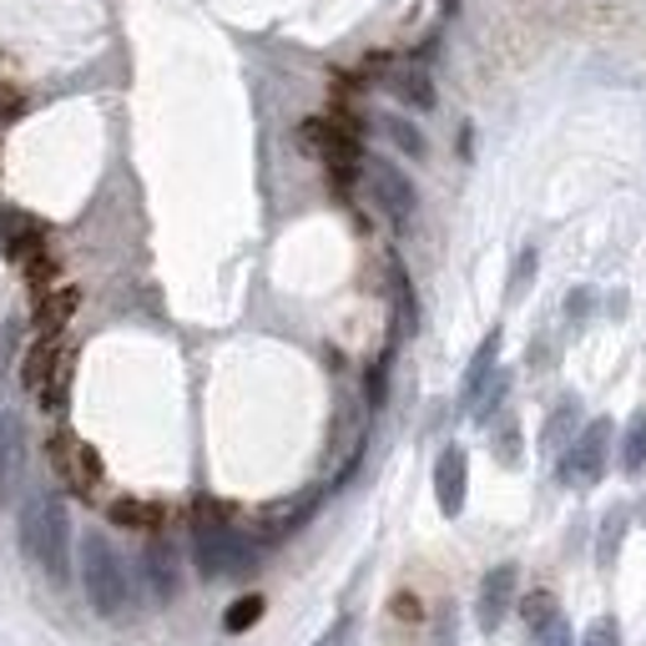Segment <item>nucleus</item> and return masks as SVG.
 Wrapping results in <instances>:
<instances>
[{
    "mask_svg": "<svg viewBox=\"0 0 646 646\" xmlns=\"http://www.w3.org/2000/svg\"><path fill=\"white\" fill-rule=\"evenodd\" d=\"M21 379L41 409H66V389H72V348H66V338L61 334L36 338L21 364Z\"/></svg>",
    "mask_w": 646,
    "mask_h": 646,
    "instance_id": "nucleus-1",
    "label": "nucleus"
},
{
    "mask_svg": "<svg viewBox=\"0 0 646 646\" xmlns=\"http://www.w3.org/2000/svg\"><path fill=\"white\" fill-rule=\"evenodd\" d=\"M82 591H86L96 616H121V606H127V571H121V556L111 551L101 536L82 540Z\"/></svg>",
    "mask_w": 646,
    "mask_h": 646,
    "instance_id": "nucleus-2",
    "label": "nucleus"
},
{
    "mask_svg": "<svg viewBox=\"0 0 646 646\" xmlns=\"http://www.w3.org/2000/svg\"><path fill=\"white\" fill-rule=\"evenodd\" d=\"M25 551H31V561L46 566L51 581H66V571H72V530H66V515H61V505H36V510L25 515Z\"/></svg>",
    "mask_w": 646,
    "mask_h": 646,
    "instance_id": "nucleus-3",
    "label": "nucleus"
},
{
    "mask_svg": "<svg viewBox=\"0 0 646 646\" xmlns=\"http://www.w3.org/2000/svg\"><path fill=\"white\" fill-rule=\"evenodd\" d=\"M51 470L72 495H96V485H101V455L72 430L51 434Z\"/></svg>",
    "mask_w": 646,
    "mask_h": 646,
    "instance_id": "nucleus-4",
    "label": "nucleus"
},
{
    "mask_svg": "<svg viewBox=\"0 0 646 646\" xmlns=\"http://www.w3.org/2000/svg\"><path fill=\"white\" fill-rule=\"evenodd\" d=\"M510 601H515V566H495V571H485V581H480V596H475V622L485 636H495L505 626V616H510Z\"/></svg>",
    "mask_w": 646,
    "mask_h": 646,
    "instance_id": "nucleus-5",
    "label": "nucleus"
},
{
    "mask_svg": "<svg viewBox=\"0 0 646 646\" xmlns=\"http://www.w3.org/2000/svg\"><path fill=\"white\" fill-rule=\"evenodd\" d=\"M142 575H147V591L152 601H172L182 586V571H177V551H172L168 540H152L142 551Z\"/></svg>",
    "mask_w": 646,
    "mask_h": 646,
    "instance_id": "nucleus-6",
    "label": "nucleus"
},
{
    "mask_svg": "<svg viewBox=\"0 0 646 646\" xmlns=\"http://www.w3.org/2000/svg\"><path fill=\"white\" fill-rule=\"evenodd\" d=\"M606 440H611V424H606V419H596V424L581 434V444L566 455L571 480H601V465H606Z\"/></svg>",
    "mask_w": 646,
    "mask_h": 646,
    "instance_id": "nucleus-7",
    "label": "nucleus"
},
{
    "mask_svg": "<svg viewBox=\"0 0 646 646\" xmlns=\"http://www.w3.org/2000/svg\"><path fill=\"white\" fill-rule=\"evenodd\" d=\"M434 491H440L444 515H460V505H465V455H460V450H444V455H440Z\"/></svg>",
    "mask_w": 646,
    "mask_h": 646,
    "instance_id": "nucleus-8",
    "label": "nucleus"
},
{
    "mask_svg": "<svg viewBox=\"0 0 646 646\" xmlns=\"http://www.w3.org/2000/svg\"><path fill=\"white\" fill-rule=\"evenodd\" d=\"M72 313H76V288H51V293H41L36 299V334L41 338L61 334V329L72 323Z\"/></svg>",
    "mask_w": 646,
    "mask_h": 646,
    "instance_id": "nucleus-9",
    "label": "nucleus"
},
{
    "mask_svg": "<svg viewBox=\"0 0 646 646\" xmlns=\"http://www.w3.org/2000/svg\"><path fill=\"white\" fill-rule=\"evenodd\" d=\"M263 611H268V601L258 596V591H248V596H238L228 611H223V632H228V636L252 632V626L263 622Z\"/></svg>",
    "mask_w": 646,
    "mask_h": 646,
    "instance_id": "nucleus-10",
    "label": "nucleus"
},
{
    "mask_svg": "<svg viewBox=\"0 0 646 646\" xmlns=\"http://www.w3.org/2000/svg\"><path fill=\"white\" fill-rule=\"evenodd\" d=\"M374 177H379V197H384V207L395 217H409V207H414V192H409V182L399 177L395 168H374Z\"/></svg>",
    "mask_w": 646,
    "mask_h": 646,
    "instance_id": "nucleus-11",
    "label": "nucleus"
},
{
    "mask_svg": "<svg viewBox=\"0 0 646 646\" xmlns=\"http://www.w3.org/2000/svg\"><path fill=\"white\" fill-rule=\"evenodd\" d=\"M520 622H526L536 636L546 632V626H556V622H561V606H556V596H551V591H530V596L520 601Z\"/></svg>",
    "mask_w": 646,
    "mask_h": 646,
    "instance_id": "nucleus-12",
    "label": "nucleus"
},
{
    "mask_svg": "<svg viewBox=\"0 0 646 646\" xmlns=\"http://www.w3.org/2000/svg\"><path fill=\"white\" fill-rule=\"evenodd\" d=\"M111 520H117V526H132V530H152V526H162V505H152V500H117V505H111Z\"/></svg>",
    "mask_w": 646,
    "mask_h": 646,
    "instance_id": "nucleus-13",
    "label": "nucleus"
},
{
    "mask_svg": "<svg viewBox=\"0 0 646 646\" xmlns=\"http://www.w3.org/2000/svg\"><path fill=\"white\" fill-rule=\"evenodd\" d=\"M622 530H626V505H611L606 530H601V566H611V561H616V546H622Z\"/></svg>",
    "mask_w": 646,
    "mask_h": 646,
    "instance_id": "nucleus-14",
    "label": "nucleus"
},
{
    "mask_svg": "<svg viewBox=\"0 0 646 646\" xmlns=\"http://www.w3.org/2000/svg\"><path fill=\"white\" fill-rule=\"evenodd\" d=\"M622 460H626V470H642V465H646V414H636V419H632Z\"/></svg>",
    "mask_w": 646,
    "mask_h": 646,
    "instance_id": "nucleus-15",
    "label": "nucleus"
},
{
    "mask_svg": "<svg viewBox=\"0 0 646 646\" xmlns=\"http://www.w3.org/2000/svg\"><path fill=\"white\" fill-rule=\"evenodd\" d=\"M354 642H359V622H354V616H338V622L329 626L313 646H354Z\"/></svg>",
    "mask_w": 646,
    "mask_h": 646,
    "instance_id": "nucleus-16",
    "label": "nucleus"
},
{
    "mask_svg": "<svg viewBox=\"0 0 646 646\" xmlns=\"http://www.w3.org/2000/svg\"><path fill=\"white\" fill-rule=\"evenodd\" d=\"M581 646H622V632H616L611 616H596V622L586 626V636H581Z\"/></svg>",
    "mask_w": 646,
    "mask_h": 646,
    "instance_id": "nucleus-17",
    "label": "nucleus"
},
{
    "mask_svg": "<svg viewBox=\"0 0 646 646\" xmlns=\"http://www.w3.org/2000/svg\"><path fill=\"white\" fill-rule=\"evenodd\" d=\"M571 419H575V405H571V399H566V405L556 409V419H551V424H546V444H561L566 434H571Z\"/></svg>",
    "mask_w": 646,
    "mask_h": 646,
    "instance_id": "nucleus-18",
    "label": "nucleus"
},
{
    "mask_svg": "<svg viewBox=\"0 0 646 646\" xmlns=\"http://www.w3.org/2000/svg\"><path fill=\"white\" fill-rule=\"evenodd\" d=\"M536 646H575V636H571V626L566 622H556V626H546V632L536 636Z\"/></svg>",
    "mask_w": 646,
    "mask_h": 646,
    "instance_id": "nucleus-19",
    "label": "nucleus"
},
{
    "mask_svg": "<svg viewBox=\"0 0 646 646\" xmlns=\"http://www.w3.org/2000/svg\"><path fill=\"white\" fill-rule=\"evenodd\" d=\"M389 132H395V142L399 147H405V152H424V147H419V132H414V127H405V121H389Z\"/></svg>",
    "mask_w": 646,
    "mask_h": 646,
    "instance_id": "nucleus-20",
    "label": "nucleus"
}]
</instances>
